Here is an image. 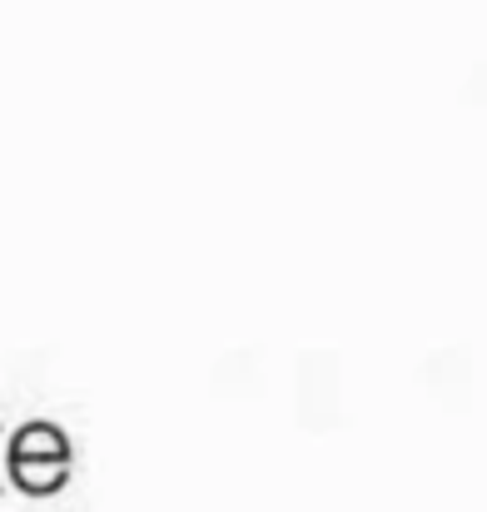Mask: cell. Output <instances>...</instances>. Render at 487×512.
Segmentation results:
<instances>
[{
  "label": "cell",
  "mask_w": 487,
  "mask_h": 512,
  "mask_svg": "<svg viewBox=\"0 0 487 512\" xmlns=\"http://www.w3.org/2000/svg\"><path fill=\"white\" fill-rule=\"evenodd\" d=\"M10 473H15V483L30 488V493L60 488L65 473H70V443H65V433L50 428V423L20 428L15 443H10Z\"/></svg>",
  "instance_id": "1"
}]
</instances>
